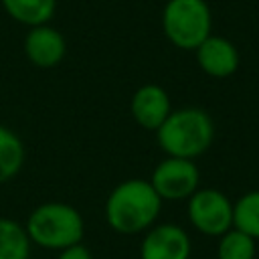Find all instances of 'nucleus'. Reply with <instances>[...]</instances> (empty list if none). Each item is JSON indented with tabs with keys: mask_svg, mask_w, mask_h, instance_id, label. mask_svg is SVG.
Returning a JSON list of instances; mask_svg holds the SVG:
<instances>
[{
	"mask_svg": "<svg viewBox=\"0 0 259 259\" xmlns=\"http://www.w3.org/2000/svg\"><path fill=\"white\" fill-rule=\"evenodd\" d=\"M162 202L150 180L127 178L107 194L103 208L105 223L119 235L146 233L156 225Z\"/></svg>",
	"mask_w": 259,
	"mask_h": 259,
	"instance_id": "nucleus-1",
	"label": "nucleus"
},
{
	"mask_svg": "<svg viewBox=\"0 0 259 259\" xmlns=\"http://www.w3.org/2000/svg\"><path fill=\"white\" fill-rule=\"evenodd\" d=\"M156 140L166 156L194 160L210 148L214 123L200 107L172 109L166 121L156 130Z\"/></svg>",
	"mask_w": 259,
	"mask_h": 259,
	"instance_id": "nucleus-2",
	"label": "nucleus"
},
{
	"mask_svg": "<svg viewBox=\"0 0 259 259\" xmlns=\"http://www.w3.org/2000/svg\"><path fill=\"white\" fill-rule=\"evenodd\" d=\"M24 229L32 245L51 251H63L83 241L85 221L73 204L42 202L28 214Z\"/></svg>",
	"mask_w": 259,
	"mask_h": 259,
	"instance_id": "nucleus-3",
	"label": "nucleus"
},
{
	"mask_svg": "<svg viewBox=\"0 0 259 259\" xmlns=\"http://www.w3.org/2000/svg\"><path fill=\"white\" fill-rule=\"evenodd\" d=\"M162 30L182 51H196L212 32V12L206 0H168L162 8Z\"/></svg>",
	"mask_w": 259,
	"mask_h": 259,
	"instance_id": "nucleus-4",
	"label": "nucleus"
},
{
	"mask_svg": "<svg viewBox=\"0 0 259 259\" xmlns=\"http://www.w3.org/2000/svg\"><path fill=\"white\" fill-rule=\"evenodd\" d=\"M190 225L208 237H221L233 229V202L217 188H198L188 198Z\"/></svg>",
	"mask_w": 259,
	"mask_h": 259,
	"instance_id": "nucleus-5",
	"label": "nucleus"
},
{
	"mask_svg": "<svg viewBox=\"0 0 259 259\" xmlns=\"http://www.w3.org/2000/svg\"><path fill=\"white\" fill-rule=\"evenodd\" d=\"M200 172L194 160L166 156L152 170L150 184L162 200H184L198 190Z\"/></svg>",
	"mask_w": 259,
	"mask_h": 259,
	"instance_id": "nucleus-6",
	"label": "nucleus"
},
{
	"mask_svg": "<svg viewBox=\"0 0 259 259\" xmlns=\"http://www.w3.org/2000/svg\"><path fill=\"white\" fill-rule=\"evenodd\" d=\"M190 251L188 233L174 223H162L146 231L140 245V259H188Z\"/></svg>",
	"mask_w": 259,
	"mask_h": 259,
	"instance_id": "nucleus-7",
	"label": "nucleus"
},
{
	"mask_svg": "<svg viewBox=\"0 0 259 259\" xmlns=\"http://www.w3.org/2000/svg\"><path fill=\"white\" fill-rule=\"evenodd\" d=\"M24 55L38 69L57 67L67 55V40L61 30L51 24L28 28L24 36Z\"/></svg>",
	"mask_w": 259,
	"mask_h": 259,
	"instance_id": "nucleus-8",
	"label": "nucleus"
},
{
	"mask_svg": "<svg viewBox=\"0 0 259 259\" xmlns=\"http://www.w3.org/2000/svg\"><path fill=\"white\" fill-rule=\"evenodd\" d=\"M130 111H132L134 121L140 127L156 132L166 121V117L172 113L170 95L164 87L156 83H146L138 87L136 93L132 95Z\"/></svg>",
	"mask_w": 259,
	"mask_h": 259,
	"instance_id": "nucleus-9",
	"label": "nucleus"
},
{
	"mask_svg": "<svg viewBox=\"0 0 259 259\" xmlns=\"http://www.w3.org/2000/svg\"><path fill=\"white\" fill-rule=\"evenodd\" d=\"M196 63L208 75L217 79L231 77L239 69V51L237 47L219 34H210L196 47Z\"/></svg>",
	"mask_w": 259,
	"mask_h": 259,
	"instance_id": "nucleus-10",
	"label": "nucleus"
},
{
	"mask_svg": "<svg viewBox=\"0 0 259 259\" xmlns=\"http://www.w3.org/2000/svg\"><path fill=\"white\" fill-rule=\"evenodd\" d=\"M6 14L32 28L38 24H49L57 10V0H0Z\"/></svg>",
	"mask_w": 259,
	"mask_h": 259,
	"instance_id": "nucleus-11",
	"label": "nucleus"
},
{
	"mask_svg": "<svg viewBox=\"0 0 259 259\" xmlns=\"http://www.w3.org/2000/svg\"><path fill=\"white\" fill-rule=\"evenodd\" d=\"M24 144L10 127L0 123V184L18 176L24 166Z\"/></svg>",
	"mask_w": 259,
	"mask_h": 259,
	"instance_id": "nucleus-12",
	"label": "nucleus"
},
{
	"mask_svg": "<svg viewBox=\"0 0 259 259\" xmlns=\"http://www.w3.org/2000/svg\"><path fill=\"white\" fill-rule=\"evenodd\" d=\"M32 241L24 225L0 217V259H28Z\"/></svg>",
	"mask_w": 259,
	"mask_h": 259,
	"instance_id": "nucleus-13",
	"label": "nucleus"
},
{
	"mask_svg": "<svg viewBox=\"0 0 259 259\" xmlns=\"http://www.w3.org/2000/svg\"><path fill=\"white\" fill-rule=\"evenodd\" d=\"M233 227L259 239V190L245 192L233 204Z\"/></svg>",
	"mask_w": 259,
	"mask_h": 259,
	"instance_id": "nucleus-14",
	"label": "nucleus"
},
{
	"mask_svg": "<svg viewBox=\"0 0 259 259\" xmlns=\"http://www.w3.org/2000/svg\"><path fill=\"white\" fill-rule=\"evenodd\" d=\"M219 259H255V239L239 229H229L221 235L217 247Z\"/></svg>",
	"mask_w": 259,
	"mask_h": 259,
	"instance_id": "nucleus-15",
	"label": "nucleus"
},
{
	"mask_svg": "<svg viewBox=\"0 0 259 259\" xmlns=\"http://www.w3.org/2000/svg\"><path fill=\"white\" fill-rule=\"evenodd\" d=\"M57 259H95V257L83 243H77V245H71V247L59 251Z\"/></svg>",
	"mask_w": 259,
	"mask_h": 259,
	"instance_id": "nucleus-16",
	"label": "nucleus"
}]
</instances>
